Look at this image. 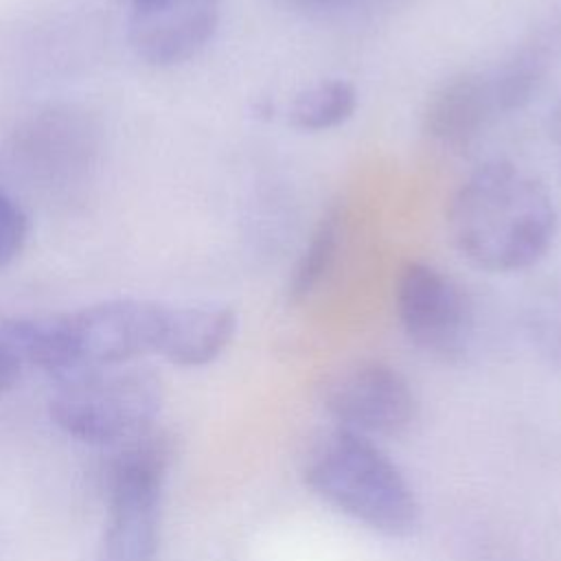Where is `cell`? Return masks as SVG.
<instances>
[{
  "instance_id": "1",
  "label": "cell",
  "mask_w": 561,
  "mask_h": 561,
  "mask_svg": "<svg viewBox=\"0 0 561 561\" xmlns=\"http://www.w3.org/2000/svg\"><path fill=\"white\" fill-rule=\"evenodd\" d=\"M445 221L458 254L491 274L537 265L561 228L546 184L508 160H489L471 171L454 191Z\"/></svg>"
},
{
  "instance_id": "2",
  "label": "cell",
  "mask_w": 561,
  "mask_h": 561,
  "mask_svg": "<svg viewBox=\"0 0 561 561\" xmlns=\"http://www.w3.org/2000/svg\"><path fill=\"white\" fill-rule=\"evenodd\" d=\"M164 316V302L116 298L68 313L15 318L0 327V337L22 364L66 381L158 353Z\"/></svg>"
},
{
  "instance_id": "3",
  "label": "cell",
  "mask_w": 561,
  "mask_h": 561,
  "mask_svg": "<svg viewBox=\"0 0 561 561\" xmlns=\"http://www.w3.org/2000/svg\"><path fill=\"white\" fill-rule=\"evenodd\" d=\"M302 476L327 504L377 533L405 537L419 526L412 486L368 436L344 427L322 434L307 451Z\"/></svg>"
},
{
  "instance_id": "4",
  "label": "cell",
  "mask_w": 561,
  "mask_h": 561,
  "mask_svg": "<svg viewBox=\"0 0 561 561\" xmlns=\"http://www.w3.org/2000/svg\"><path fill=\"white\" fill-rule=\"evenodd\" d=\"M171 438L151 427L125 438L105 471L107 513L99 561H153Z\"/></svg>"
},
{
  "instance_id": "5",
  "label": "cell",
  "mask_w": 561,
  "mask_h": 561,
  "mask_svg": "<svg viewBox=\"0 0 561 561\" xmlns=\"http://www.w3.org/2000/svg\"><path fill=\"white\" fill-rule=\"evenodd\" d=\"M50 419L85 443H116L151 427L162 408V383L145 368H103L57 381Z\"/></svg>"
},
{
  "instance_id": "6",
  "label": "cell",
  "mask_w": 561,
  "mask_h": 561,
  "mask_svg": "<svg viewBox=\"0 0 561 561\" xmlns=\"http://www.w3.org/2000/svg\"><path fill=\"white\" fill-rule=\"evenodd\" d=\"M397 318L405 337L421 351L454 359L469 344L473 313L462 287L443 270L405 261L394 287Z\"/></svg>"
},
{
  "instance_id": "7",
  "label": "cell",
  "mask_w": 561,
  "mask_h": 561,
  "mask_svg": "<svg viewBox=\"0 0 561 561\" xmlns=\"http://www.w3.org/2000/svg\"><path fill=\"white\" fill-rule=\"evenodd\" d=\"M320 397L340 427L362 436H399L416 419V397L408 379L390 364L375 359L333 370Z\"/></svg>"
},
{
  "instance_id": "8",
  "label": "cell",
  "mask_w": 561,
  "mask_h": 561,
  "mask_svg": "<svg viewBox=\"0 0 561 561\" xmlns=\"http://www.w3.org/2000/svg\"><path fill=\"white\" fill-rule=\"evenodd\" d=\"M138 59L171 68L193 59L215 35L219 0H118Z\"/></svg>"
},
{
  "instance_id": "9",
  "label": "cell",
  "mask_w": 561,
  "mask_h": 561,
  "mask_svg": "<svg viewBox=\"0 0 561 561\" xmlns=\"http://www.w3.org/2000/svg\"><path fill=\"white\" fill-rule=\"evenodd\" d=\"M497 116L502 110L491 70H473L447 79L427 96L421 127L432 140L462 149Z\"/></svg>"
},
{
  "instance_id": "10",
  "label": "cell",
  "mask_w": 561,
  "mask_h": 561,
  "mask_svg": "<svg viewBox=\"0 0 561 561\" xmlns=\"http://www.w3.org/2000/svg\"><path fill=\"white\" fill-rule=\"evenodd\" d=\"M237 333V316L224 305H167L158 355L178 366L215 362Z\"/></svg>"
},
{
  "instance_id": "11",
  "label": "cell",
  "mask_w": 561,
  "mask_h": 561,
  "mask_svg": "<svg viewBox=\"0 0 561 561\" xmlns=\"http://www.w3.org/2000/svg\"><path fill=\"white\" fill-rule=\"evenodd\" d=\"M554 42L557 39L550 35H537L522 44L519 50H515L500 66L491 68L502 114L519 112L537 96L552 66Z\"/></svg>"
},
{
  "instance_id": "12",
  "label": "cell",
  "mask_w": 561,
  "mask_h": 561,
  "mask_svg": "<svg viewBox=\"0 0 561 561\" xmlns=\"http://www.w3.org/2000/svg\"><path fill=\"white\" fill-rule=\"evenodd\" d=\"M342 241V210L331 206L316 224L309 241L300 250L289 280H287V302L298 305L307 300L320 283L331 272Z\"/></svg>"
},
{
  "instance_id": "13",
  "label": "cell",
  "mask_w": 561,
  "mask_h": 561,
  "mask_svg": "<svg viewBox=\"0 0 561 561\" xmlns=\"http://www.w3.org/2000/svg\"><path fill=\"white\" fill-rule=\"evenodd\" d=\"M357 110V90L346 79L316 81L291 99L287 121L300 131H327L346 123Z\"/></svg>"
},
{
  "instance_id": "14",
  "label": "cell",
  "mask_w": 561,
  "mask_h": 561,
  "mask_svg": "<svg viewBox=\"0 0 561 561\" xmlns=\"http://www.w3.org/2000/svg\"><path fill=\"white\" fill-rule=\"evenodd\" d=\"M526 333L535 351L561 366V283L541 289L526 309Z\"/></svg>"
},
{
  "instance_id": "15",
  "label": "cell",
  "mask_w": 561,
  "mask_h": 561,
  "mask_svg": "<svg viewBox=\"0 0 561 561\" xmlns=\"http://www.w3.org/2000/svg\"><path fill=\"white\" fill-rule=\"evenodd\" d=\"M28 217L22 206L0 188V267L9 265L26 245Z\"/></svg>"
},
{
  "instance_id": "16",
  "label": "cell",
  "mask_w": 561,
  "mask_h": 561,
  "mask_svg": "<svg viewBox=\"0 0 561 561\" xmlns=\"http://www.w3.org/2000/svg\"><path fill=\"white\" fill-rule=\"evenodd\" d=\"M20 370H22V362L15 357L9 344L0 337V397L15 386V381L20 379Z\"/></svg>"
},
{
  "instance_id": "17",
  "label": "cell",
  "mask_w": 561,
  "mask_h": 561,
  "mask_svg": "<svg viewBox=\"0 0 561 561\" xmlns=\"http://www.w3.org/2000/svg\"><path fill=\"white\" fill-rule=\"evenodd\" d=\"M285 7L307 13V15H322V13H331L337 11L346 4H351L353 0H280Z\"/></svg>"
},
{
  "instance_id": "18",
  "label": "cell",
  "mask_w": 561,
  "mask_h": 561,
  "mask_svg": "<svg viewBox=\"0 0 561 561\" xmlns=\"http://www.w3.org/2000/svg\"><path fill=\"white\" fill-rule=\"evenodd\" d=\"M550 140H552L559 162H561V103L557 105V110L552 112V118H550Z\"/></svg>"
}]
</instances>
